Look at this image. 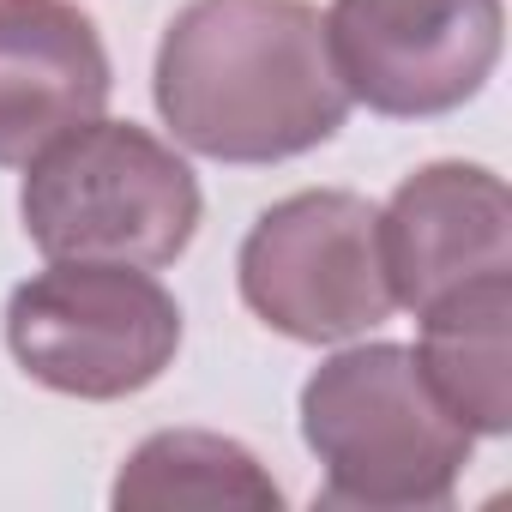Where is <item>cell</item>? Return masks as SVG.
I'll return each instance as SVG.
<instances>
[{
    "label": "cell",
    "instance_id": "obj_2",
    "mask_svg": "<svg viewBox=\"0 0 512 512\" xmlns=\"http://www.w3.org/2000/svg\"><path fill=\"white\" fill-rule=\"evenodd\" d=\"M302 440L320 458V506H446L476 434L440 404L410 344H356L302 386Z\"/></svg>",
    "mask_w": 512,
    "mask_h": 512
},
{
    "label": "cell",
    "instance_id": "obj_10",
    "mask_svg": "<svg viewBox=\"0 0 512 512\" xmlns=\"http://www.w3.org/2000/svg\"><path fill=\"white\" fill-rule=\"evenodd\" d=\"M109 500L121 512L127 506L133 512H145V506H253V512H278L284 488L229 434L163 428V434L133 446V458L121 464Z\"/></svg>",
    "mask_w": 512,
    "mask_h": 512
},
{
    "label": "cell",
    "instance_id": "obj_8",
    "mask_svg": "<svg viewBox=\"0 0 512 512\" xmlns=\"http://www.w3.org/2000/svg\"><path fill=\"white\" fill-rule=\"evenodd\" d=\"M109 49L73 0H0V169H25L43 145L109 103Z\"/></svg>",
    "mask_w": 512,
    "mask_h": 512
},
{
    "label": "cell",
    "instance_id": "obj_4",
    "mask_svg": "<svg viewBox=\"0 0 512 512\" xmlns=\"http://www.w3.org/2000/svg\"><path fill=\"white\" fill-rule=\"evenodd\" d=\"M7 350L37 386L109 404L163 380L181 350V308L145 266L49 260L7 296Z\"/></svg>",
    "mask_w": 512,
    "mask_h": 512
},
{
    "label": "cell",
    "instance_id": "obj_3",
    "mask_svg": "<svg viewBox=\"0 0 512 512\" xmlns=\"http://www.w3.org/2000/svg\"><path fill=\"white\" fill-rule=\"evenodd\" d=\"M199 181L175 145L133 121H85L25 163L19 217L49 260L175 266L199 235Z\"/></svg>",
    "mask_w": 512,
    "mask_h": 512
},
{
    "label": "cell",
    "instance_id": "obj_5",
    "mask_svg": "<svg viewBox=\"0 0 512 512\" xmlns=\"http://www.w3.org/2000/svg\"><path fill=\"white\" fill-rule=\"evenodd\" d=\"M241 302L296 344H344L392 320L380 260V205L344 187H308L260 211L235 253Z\"/></svg>",
    "mask_w": 512,
    "mask_h": 512
},
{
    "label": "cell",
    "instance_id": "obj_9",
    "mask_svg": "<svg viewBox=\"0 0 512 512\" xmlns=\"http://www.w3.org/2000/svg\"><path fill=\"white\" fill-rule=\"evenodd\" d=\"M416 362L440 404L470 428L500 440L512 428V272L470 278L428 302Z\"/></svg>",
    "mask_w": 512,
    "mask_h": 512
},
{
    "label": "cell",
    "instance_id": "obj_6",
    "mask_svg": "<svg viewBox=\"0 0 512 512\" xmlns=\"http://www.w3.org/2000/svg\"><path fill=\"white\" fill-rule=\"evenodd\" d=\"M500 0H332L326 43L350 103L392 121L464 109L500 61Z\"/></svg>",
    "mask_w": 512,
    "mask_h": 512
},
{
    "label": "cell",
    "instance_id": "obj_1",
    "mask_svg": "<svg viewBox=\"0 0 512 512\" xmlns=\"http://www.w3.org/2000/svg\"><path fill=\"white\" fill-rule=\"evenodd\" d=\"M175 145L211 163H284L350 121L326 19L308 0H187L151 67Z\"/></svg>",
    "mask_w": 512,
    "mask_h": 512
},
{
    "label": "cell",
    "instance_id": "obj_7",
    "mask_svg": "<svg viewBox=\"0 0 512 512\" xmlns=\"http://www.w3.org/2000/svg\"><path fill=\"white\" fill-rule=\"evenodd\" d=\"M380 260L392 302L422 314L446 290L512 272V193L482 163H428L380 211Z\"/></svg>",
    "mask_w": 512,
    "mask_h": 512
}]
</instances>
